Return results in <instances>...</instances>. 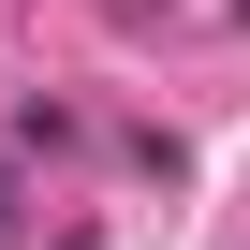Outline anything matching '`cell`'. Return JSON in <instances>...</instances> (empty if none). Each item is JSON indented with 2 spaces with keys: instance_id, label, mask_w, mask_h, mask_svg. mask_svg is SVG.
<instances>
[{
  "instance_id": "cell-2",
  "label": "cell",
  "mask_w": 250,
  "mask_h": 250,
  "mask_svg": "<svg viewBox=\"0 0 250 250\" xmlns=\"http://www.w3.org/2000/svg\"><path fill=\"white\" fill-rule=\"evenodd\" d=\"M103 15H118V30H147V15H177V0H103Z\"/></svg>"
},
{
  "instance_id": "cell-1",
  "label": "cell",
  "mask_w": 250,
  "mask_h": 250,
  "mask_svg": "<svg viewBox=\"0 0 250 250\" xmlns=\"http://www.w3.org/2000/svg\"><path fill=\"white\" fill-rule=\"evenodd\" d=\"M15 235H30V206H15V162H0V250H15Z\"/></svg>"
}]
</instances>
